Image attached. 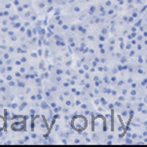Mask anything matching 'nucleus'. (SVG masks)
I'll list each match as a JSON object with an SVG mask.
<instances>
[{"instance_id": "obj_2", "label": "nucleus", "mask_w": 147, "mask_h": 147, "mask_svg": "<svg viewBox=\"0 0 147 147\" xmlns=\"http://www.w3.org/2000/svg\"><path fill=\"white\" fill-rule=\"evenodd\" d=\"M1 64H2V61H0V65H1Z\"/></svg>"}, {"instance_id": "obj_3", "label": "nucleus", "mask_w": 147, "mask_h": 147, "mask_svg": "<svg viewBox=\"0 0 147 147\" xmlns=\"http://www.w3.org/2000/svg\"><path fill=\"white\" fill-rule=\"evenodd\" d=\"M0 136H2V133H0Z\"/></svg>"}, {"instance_id": "obj_1", "label": "nucleus", "mask_w": 147, "mask_h": 147, "mask_svg": "<svg viewBox=\"0 0 147 147\" xmlns=\"http://www.w3.org/2000/svg\"><path fill=\"white\" fill-rule=\"evenodd\" d=\"M8 58H9V55H8V54H5V55H4V59H7Z\"/></svg>"}]
</instances>
